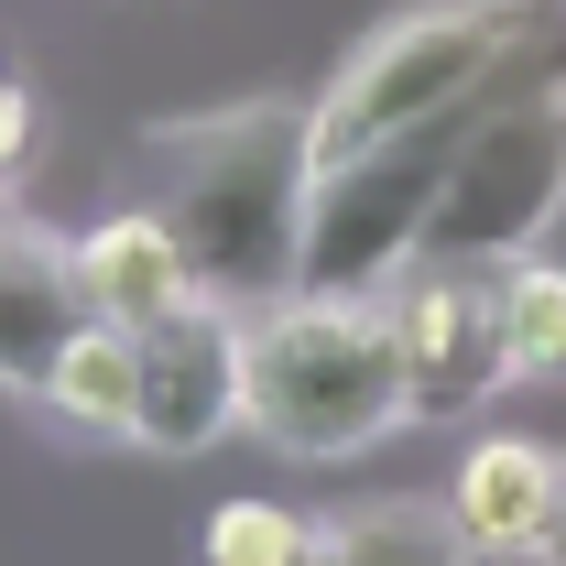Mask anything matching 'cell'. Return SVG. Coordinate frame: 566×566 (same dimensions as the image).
<instances>
[{"instance_id":"obj_1","label":"cell","mask_w":566,"mask_h":566,"mask_svg":"<svg viewBox=\"0 0 566 566\" xmlns=\"http://www.w3.org/2000/svg\"><path fill=\"white\" fill-rule=\"evenodd\" d=\"M153 164V208L186 240L197 294L229 316H262L294 294L305 262V197H316V142H305V98H229V109H186L142 132Z\"/></svg>"},{"instance_id":"obj_5","label":"cell","mask_w":566,"mask_h":566,"mask_svg":"<svg viewBox=\"0 0 566 566\" xmlns=\"http://www.w3.org/2000/svg\"><path fill=\"white\" fill-rule=\"evenodd\" d=\"M534 66H545V55H534ZM512 76H523V66H512ZM512 76H501V87H512ZM501 87H491V98H501ZM491 98H469V109H447V120H424V132L370 142V153H349V164H316L294 294H392V283L415 273V240H424L436 186H447V153H458V132H469Z\"/></svg>"},{"instance_id":"obj_14","label":"cell","mask_w":566,"mask_h":566,"mask_svg":"<svg viewBox=\"0 0 566 566\" xmlns=\"http://www.w3.org/2000/svg\"><path fill=\"white\" fill-rule=\"evenodd\" d=\"M305 556H316V523L283 501H218L197 534V566H305Z\"/></svg>"},{"instance_id":"obj_4","label":"cell","mask_w":566,"mask_h":566,"mask_svg":"<svg viewBox=\"0 0 566 566\" xmlns=\"http://www.w3.org/2000/svg\"><path fill=\"white\" fill-rule=\"evenodd\" d=\"M566 208V87L556 76H512L491 109L458 132L447 153V186L424 208L415 262H447V273H501L523 262Z\"/></svg>"},{"instance_id":"obj_11","label":"cell","mask_w":566,"mask_h":566,"mask_svg":"<svg viewBox=\"0 0 566 566\" xmlns=\"http://www.w3.org/2000/svg\"><path fill=\"white\" fill-rule=\"evenodd\" d=\"M44 415L76 424V436H132L142 424V327H76L55 381H44Z\"/></svg>"},{"instance_id":"obj_6","label":"cell","mask_w":566,"mask_h":566,"mask_svg":"<svg viewBox=\"0 0 566 566\" xmlns=\"http://www.w3.org/2000/svg\"><path fill=\"white\" fill-rule=\"evenodd\" d=\"M240 424H251V327L218 294L153 316L142 327V424H132V447H153V458H208Z\"/></svg>"},{"instance_id":"obj_16","label":"cell","mask_w":566,"mask_h":566,"mask_svg":"<svg viewBox=\"0 0 566 566\" xmlns=\"http://www.w3.org/2000/svg\"><path fill=\"white\" fill-rule=\"evenodd\" d=\"M545 566H566V491H556V534H545Z\"/></svg>"},{"instance_id":"obj_15","label":"cell","mask_w":566,"mask_h":566,"mask_svg":"<svg viewBox=\"0 0 566 566\" xmlns=\"http://www.w3.org/2000/svg\"><path fill=\"white\" fill-rule=\"evenodd\" d=\"M22 153H33V98L0 76V186H11V164H22Z\"/></svg>"},{"instance_id":"obj_3","label":"cell","mask_w":566,"mask_h":566,"mask_svg":"<svg viewBox=\"0 0 566 566\" xmlns=\"http://www.w3.org/2000/svg\"><path fill=\"white\" fill-rule=\"evenodd\" d=\"M534 44H545V0H424V11H392L305 98V142H316V164H349L370 142L424 132V120L491 98L512 66H534Z\"/></svg>"},{"instance_id":"obj_8","label":"cell","mask_w":566,"mask_h":566,"mask_svg":"<svg viewBox=\"0 0 566 566\" xmlns=\"http://www.w3.org/2000/svg\"><path fill=\"white\" fill-rule=\"evenodd\" d=\"M76 327H87L76 251L55 229H33V218L0 208V392L44 403V381H55V359H66Z\"/></svg>"},{"instance_id":"obj_2","label":"cell","mask_w":566,"mask_h":566,"mask_svg":"<svg viewBox=\"0 0 566 566\" xmlns=\"http://www.w3.org/2000/svg\"><path fill=\"white\" fill-rule=\"evenodd\" d=\"M240 327H251V436L262 447L327 469L415 424L392 294H283Z\"/></svg>"},{"instance_id":"obj_13","label":"cell","mask_w":566,"mask_h":566,"mask_svg":"<svg viewBox=\"0 0 566 566\" xmlns=\"http://www.w3.org/2000/svg\"><path fill=\"white\" fill-rule=\"evenodd\" d=\"M491 316H501V370L512 381H566V262H545V251L501 262Z\"/></svg>"},{"instance_id":"obj_9","label":"cell","mask_w":566,"mask_h":566,"mask_svg":"<svg viewBox=\"0 0 566 566\" xmlns=\"http://www.w3.org/2000/svg\"><path fill=\"white\" fill-rule=\"evenodd\" d=\"M556 491H566V447L534 436H480L447 480V523L469 556H545L556 534Z\"/></svg>"},{"instance_id":"obj_12","label":"cell","mask_w":566,"mask_h":566,"mask_svg":"<svg viewBox=\"0 0 566 566\" xmlns=\"http://www.w3.org/2000/svg\"><path fill=\"white\" fill-rule=\"evenodd\" d=\"M305 566H469V545H458L447 501L436 512L424 501H359L338 523H316V556Z\"/></svg>"},{"instance_id":"obj_10","label":"cell","mask_w":566,"mask_h":566,"mask_svg":"<svg viewBox=\"0 0 566 566\" xmlns=\"http://www.w3.org/2000/svg\"><path fill=\"white\" fill-rule=\"evenodd\" d=\"M76 294H87L98 327H153V316L197 305V262L164 229V208H120L76 240Z\"/></svg>"},{"instance_id":"obj_7","label":"cell","mask_w":566,"mask_h":566,"mask_svg":"<svg viewBox=\"0 0 566 566\" xmlns=\"http://www.w3.org/2000/svg\"><path fill=\"white\" fill-rule=\"evenodd\" d=\"M392 327H403V370H415V424L436 415H480L501 381V316H491V273H447L415 262L392 283Z\"/></svg>"}]
</instances>
